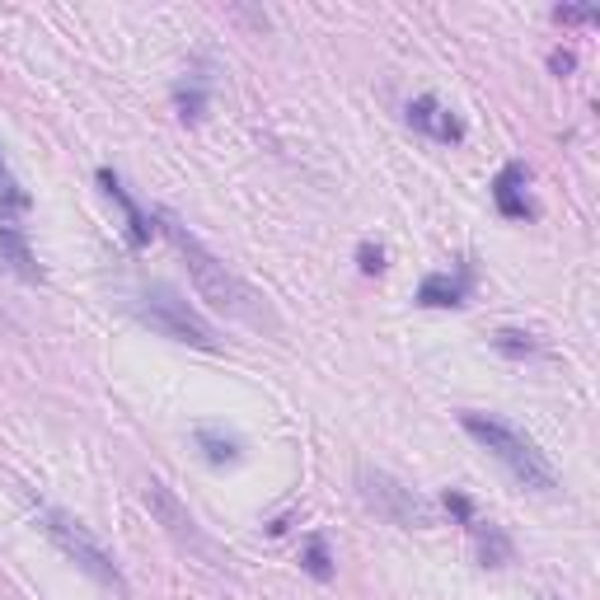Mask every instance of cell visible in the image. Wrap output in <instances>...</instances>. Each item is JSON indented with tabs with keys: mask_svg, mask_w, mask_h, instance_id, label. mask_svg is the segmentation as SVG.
Here are the masks:
<instances>
[{
	"mask_svg": "<svg viewBox=\"0 0 600 600\" xmlns=\"http://www.w3.org/2000/svg\"><path fill=\"white\" fill-rule=\"evenodd\" d=\"M160 225H164V235H170V245L178 249V259L188 263V277H192V287L202 291V300H212V305L225 310L230 320H245V324H277L273 310H267L263 300L253 296V287H245V282H239L230 267H225L216 253L207 249L202 239L192 235L174 212H160Z\"/></svg>",
	"mask_w": 600,
	"mask_h": 600,
	"instance_id": "cell-1",
	"label": "cell"
},
{
	"mask_svg": "<svg viewBox=\"0 0 600 600\" xmlns=\"http://www.w3.org/2000/svg\"><path fill=\"white\" fill-rule=\"evenodd\" d=\"M460 427L470 432V437L484 446L521 488H530V492H553V488H559V474H553V464L545 460V450L525 437L521 427L507 423V417H498V413H460Z\"/></svg>",
	"mask_w": 600,
	"mask_h": 600,
	"instance_id": "cell-2",
	"label": "cell"
},
{
	"mask_svg": "<svg viewBox=\"0 0 600 600\" xmlns=\"http://www.w3.org/2000/svg\"><path fill=\"white\" fill-rule=\"evenodd\" d=\"M132 310H137L141 320L155 328V334H164V338L188 342V348H202V352H221L216 328L207 324L174 287H164V282H146V287L137 291V300H132Z\"/></svg>",
	"mask_w": 600,
	"mask_h": 600,
	"instance_id": "cell-3",
	"label": "cell"
},
{
	"mask_svg": "<svg viewBox=\"0 0 600 600\" xmlns=\"http://www.w3.org/2000/svg\"><path fill=\"white\" fill-rule=\"evenodd\" d=\"M42 530H48V539L66 553V559H71L75 567H80L85 577H95L99 587L127 591L123 567H117V563H113V553L85 530V521H75L71 512H62V507H42Z\"/></svg>",
	"mask_w": 600,
	"mask_h": 600,
	"instance_id": "cell-4",
	"label": "cell"
},
{
	"mask_svg": "<svg viewBox=\"0 0 600 600\" xmlns=\"http://www.w3.org/2000/svg\"><path fill=\"white\" fill-rule=\"evenodd\" d=\"M357 492H362V502L375 516H385L389 525H399V530H423V525H432V507L423 492H413L409 484H399V478L385 470L362 464V470H357Z\"/></svg>",
	"mask_w": 600,
	"mask_h": 600,
	"instance_id": "cell-5",
	"label": "cell"
},
{
	"mask_svg": "<svg viewBox=\"0 0 600 600\" xmlns=\"http://www.w3.org/2000/svg\"><path fill=\"white\" fill-rule=\"evenodd\" d=\"M146 502H150V512H155L164 525H170V535L174 539H184V545H192V549H202V535H198V521H192L184 507H178V498L164 484H155V478H150L146 484Z\"/></svg>",
	"mask_w": 600,
	"mask_h": 600,
	"instance_id": "cell-6",
	"label": "cell"
},
{
	"mask_svg": "<svg viewBox=\"0 0 600 600\" xmlns=\"http://www.w3.org/2000/svg\"><path fill=\"white\" fill-rule=\"evenodd\" d=\"M99 188L109 192V198L117 202V212H123V221H127V245H132V249H146V245H150V230H155V225H150V216L141 212L137 202H132V192L123 188V178H117L113 170H99Z\"/></svg>",
	"mask_w": 600,
	"mask_h": 600,
	"instance_id": "cell-7",
	"label": "cell"
},
{
	"mask_svg": "<svg viewBox=\"0 0 600 600\" xmlns=\"http://www.w3.org/2000/svg\"><path fill=\"white\" fill-rule=\"evenodd\" d=\"M525 184H530V174H525V164H507V170L492 178V202H498V212L507 221H525L535 212L530 207V192H525Z\"/></svg>",
	"mask_w": 600,
	"mask_h": 600,
	"instance_id": "cell-8",
	"label": "cell"
},
{
	"mask_svg": "<svg viewBox=\"0 0 600 600\" xmlns=\"http://www.w3.org/2000/svg\"><path fill=\"white\" fill-rule=\"evenodd\" d=\"M409 123L417 132H427V137H437V141H460L464 137V127H460V117L455 113H446L437 99H413L409 103Z\"/></svg>",
	"mask_w": 600,
	"mask_h": 600,
	"instance_id": "cell-9",
	"label": "cell"
},
{
	"mask_svg": "<svg viewBox=\"0 0 600 600\" xmlns=\"http://www.w3.org/2000/svg\"><path fill=\"white\" fill-rule=\"evenodd\" d=\"M0 263H10V273H20L24 282H38V263H34V249H28L24 230L14 225L10 216H0Z\"/></svg>",
	"mask_w": 600,
	"mask_h": 600,
	"instance_id": "cell-10",
	"label": "cell"
},
{
	"mask_svg": "<svg viewBox=\"0 0 600 600\" xmlns=\"http://www.w3.org/2000/svg\"><path fill=\"white\" fill-rule=\"evenodd\" d=\"M464 291H470V277H450V273H432L423 277V287H417V300L432 310H446V305H464Z\"/></svg>",
	"mask_w": 600,
	"mask_h": 600,
	"instance_id": "cell-11",
	"label": "cell"
},
{
	"mask_svg": "<svg viewBox=\"0 0 600 600\" xmlns=\"http://www.w3.org/2000/svg\"><path fill=\"white\" fill-rule=\"evenodd\" d=\"M28 212V188L20 184V178L10 174V164H5V150H0V216H24Z\"/></svg>",
	"mask_w": 600,
	"mask_h": 600,
	"instance_id": "cell-12",
	"label": "cell"
},
{
	"mask_svg": "<svg viewBox=\"0 0 600 600\" xmlns=\"http://www.w3.org/2000/svg\"><path fill=\"white\" fill-rule=\"evenodd\" d=\"M198 446H202V455L212 460V464H235V460H239V441L230 437V432L198 427Z\"/></svg>",
	"mask_w": 600,
	"mask_h": 600,
	"instance_id": "cell-13",
	"label": "cell"
},
{
	"mask_svg": "<svg viewBox=\"0 0 600 600\" xmlns=\"http://www.w3.org/2000/svg\"><path fill=\"white\" fill-rule=\"evenodd\" d=\"M492 342H498V352H507V357H535L539 352V342L530 334H516V328H502Z\"/></svg>",
	"mask_w": 600,
	"mask_h": 600,
	"instance_id": "cell-14",
	"label": "cell"
},
{
	"mask_svg": "<svg viewBox=\"0 0 600 600\" xmlns=\"http://www.w3.org/2000/svg\"><path fill=\"white\" fill-rule=\"evenodd\" d=\"M300 563H305V573H310V577H320V582L334 577V563H328L324 539H310V545H305V559H300Z\"/></svg>",
	"mask_w": 600,
	"mask_h": 600,
	"instance_id": "cell-15",
	"label": "cell"
},
{
	"mask_svg": "<svg viewBox=\"0 0 600 600\" xmlns=\"http://www.w3.org/2000/svg\"><path fill=\"white\" fill-rule=\"evenodd\" d=\"M357 259H362V273H380V267H385V249L380 245H362V249H357Z\"/></svg>",
	"mask_w": 600,
	"mask_h": 600,
	"instance_id": "cell-16",
	"label": "cell"
},
{
	"mask_svg": "<svg viewBox=\"0 0 600 600\" xmlns=\"http://www.w3.org/2000/svg\"><path fill=\"white\" fill-rule=\"evenodd\" d=\"M446 507H450V512H455L464 525H474V507H470V498H464V492H446Z\"/></svg>",
	"mask_w": 600,
	"mask_h": 600,
	"instance_id": "cell-17",
	"label": "cell"
},
{
	"mask_svg": "<svg viewBox=\"0 0 600 600\" xmlns=\"http://www.w3.org/2000/svg\"><path fill=\"white\" fill-rule=\"evenodd\" d=\"M559 20H567V24H577V20H596V5H587V10L567 5V10H559Z\"/></svg>",
	"mask_w": 600,
	"mask_h": 600,
	"instance_id": "cell-18",
	"label": "cell"
},
{
	"mask_svg": "<svg viewBox=\"0 0 600 600\" xmlns=\"http://www.w3.org/2000/svg\"><path fill=\"white\" fill-rule=\"evenodd\" d=\"M553 600H559V596H553Z\"/></svg>",
	"mask_w": 600,
	"mask_h": 600,
	"instance_id": "cell-19",
	"label": "cell"
}]
</instances>
